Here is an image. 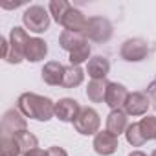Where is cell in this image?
<instances>
[{
  "instance_id": "1",
  "label": "cell",
  "mask_w": 156,
  "mask_h": 156,
  "mask_svg": "<svg viewBox=\"0 0 156 156\" xmlns=\"http://www.w3.org/2000/svg\"><path fill=\"white\" fill-rule=\"evenodd\" d=\"M17 108L24 114V118L35 119V121H50L55 116V103L50 98L24 92L17 99Z\"/></svg>"
},
{
  "instance_id": "2",
  "label": "cell",
  "mask_w": 156,
  "mask_h": 156,
  "mask_svg": "<svg viewBox=\"0 0 156 156\" xmlns=\"http://www.w3.org/2000/svg\"><path fill=\"white\" fill-rule=\"evenodd\" d=\"M30 35L24 28H19L15 26L9 33V39H0L2 42V59L9 64H19L24 61V51H26V46L30 42Z\"/></svg>"
},
{
  "instance_id": "3",
  "label": "cell",
  "mask_w": 156,
  "mask_h": 156,
  "mask_svg": "<svg viewBox=\"0 0 156 156\" xmlns=\"http://www.w3.org/2000/svg\"><path fill=\"white\" fill-rule=\"evenodd\" d=\"M22 22L24 28L31 33H44L50 28V11L39 4L30 6L22 15Z\"/></svg>"
},
{
  "instance_id": "4",
  "label": "cell",
  "mask_w": 156,
  "mask_h": 156,
  "mask_svg": "<svg viewBox=\"0 0 156 156\" xmlns=\"http://www.w3.org/2000/svg\"><path fill=\"white\" fill-rule=\"evenodd\" d=\"M83 37L94 42H107L112 37V24L105 17H88L83 30Z\"/></svg>"
},
{
  "instance_id": "5",
  "label": "cell",
  "mask_w": 156,
  "mask_h": 156,
  "mask_svg": "<svg viewBox=\"0 0 156 156\" xmlns=\"http://www.w3.org/2000/svg\"><path fill=\"white\" fill-rule=\"evenodd\" d=\"M99 125H101V118H99L98 110H94L90 107L81 108L77 119L73 121V129L83 136H96L99 132Z\"/></svg>"
},
{
  "instance_id": "6",
  "label": "cell",
  "mask_w": 156,
  "mask_h": 156,
  "mask_svg": "<svg viewBox=\"0 0 156 156\" xmlns=\"http://www.w3.org/2000/svg\"><path fill=\"white\" fill-rule=\"evenodd\" d=\"M119 55L127 62H140L149 55V44L145 39H140V37L127 39L119 48Z\"/></svg>"
},
{
  "instance_id": "7",
  "label": "cell",
  "mask_w": 156,
  "mask_h": 156,
  "mask_svg": "<svg viewBox=\"0 0 156 156\" xmlns=\"http://www.w3.org/2000/svg\"><path fill=\"white\" fill-rule=\"evenodd\" d=\"M22 130H28V121L24 118V114L19 108H9L4 112L2 116V134H9L15 136Z\"/></svg>"
},
{
  "instance_id": "8",
  "label": "cell",
  "mask_w": 156,
  "mask_h": 156,
  "mask_svg": "<svg viewBox=\"0 0 156 156\" xmlns=\"http://www.w3.org/2000/svg\"><path fill=\"white\" fill-rule=\"evenodd\" d=\"M81 112V105L72 98H62L55 103V118L62 123H73Z\"/></svg>"
},
{
  "instance_id": "9",
  "label": "cell",
  "mask_w": 156,
  "mask_h": 156,
  "mask_svg": "<svg viewBox=\"0 0 156 156\" xmlns=\"http://www.w3.org/2000/svg\"><path fill=\"white\" fill-rule=\"evenodd\" d=\"M151 107V101L147 98V94L143 92H130L123 110L127 112V116H147V110Z\"/></svg>"
},
{
  "instance_id": "10",
  "label": "cell",
  "mask_w": 156,
  "mask_h": 156,
  "mask_svg": "<svg viewBox=\"0 0 156 156\" xmlns=\"http://www.w3.org/2000/svg\"><path fill=\"white\" fill-rule=\"evenodd\" d=\"M92 147L94 151L99 154V156H110L118 151L119 143H118V136L110 134L108 130H103V132H98L94 136V141H92Z\"/></svg>"
},
{
  "instance_id": "11",
  "label": "cell",
  "mask_w": 156,
  "mask_h": 156,
  "mask_svg": "<svg viewBox=\"0 0 156 156\" xmlns=\"http://www.w3.org/2000/svg\"><path fill=\"white\" fill-rule=\"evenodd\" d=\"M64 68L59 61H48L42 70H41V77L42 81L50 87H62V79H64Z\"/></svg>"
},
{
  "instance_id": "12",
  "label": "cell",
  "mask_w": 156,
  "mask_h": 156,
  "mask_svg": "<svg viewBox=\"0 0 156 156\" xmlns=\"http://www.w3.org/2000/svg\"><path fill=\"white\" fill-rule=\"evenodd\" d=\"M129 90L121 85V83H108L107 87V94H105V103L112 108V110H119L125 107V101L129 98Z\"/></svg>"
},
{
  "instance_id": "13",
  "label": "cell",
  "mask_w": 156,
  "mask_h": 156,
  "mask_svg": "<svg viewBox=\"0 0 156 156\" xmlns=\"http://www.w3.org/2000/svg\"><path fill=\"white\" fill-rule=\"evenodd\" d=\"M87 17L83 15V11H79V9H75L73 6L68 9V13L64 15V19H62V22H61V26L64 28V31H73V33H83V30H85V26H87Z\"/></svg>"
},
{
  "instance_id": "14",
  "label": "cell",
  "mask_w": 156,
  "mask_h": 156,
  "mask_svg": "<svg viewBox=\"0 0 156 156\" xmlns=\"http://www.w3.org/2000/svg\"><path fill=\"white\" fill-rule=\"evenodd\" d=\"M129 129V116L123 108L119 110H110V114L107 116V130L114 136L125 134V130Z\"/></svg>"
},
{
  "instance_id": "15",
  "label": "cell",
  "mask_w": 156,
  "mask_h": 156,
  "mask_svg": "<svg viewBox=\"0 0 156 156\" xmlns=\"http://www.w3.org/2000/svg\"><path fill=\"white\" fill-rule=\"evenodd\" d=\"M46 55H48V44H46V41H42L39 37H31L30 42H28V46H26L24 59L30 61V62H39Z\"/></svg>"
},
{
  "instance_id": "16",
  "label": "cell",
  "mask_w": 156,
  "mask_h": 156,
  "mask_svg": "<svg viewBox=\"0 0 156 156\" xmlns=\"http://www.w3.org/2000/svg\"><path fill=\"white\" fill-rule=\"evenodd\" d=\"M110 72V62L103 55H96L88 61L87 64V73L90 79H105Z\"/></svg>"
},
{
  "instance_id": "17",
  "label": "cell",
  "mask_w": 156,
  "mask_h": 156,
  "mask_svg": "<svg viewBox=\"0 0 156 156\" xmlns=\"http://www.w3.org/2000/svg\"><path fill=\"white\" fill-rule=\"evenodd\" d=\"M107 87H108L107 79H92L87 87V98L92 103H103L105 94H107Z\"/></svg>"
},
{
  "instance_id": "18",
  "label": "cell",
  "mask_w": 156,
  "mask_h": 156,
  "mask_svg": "<svg viewBox=\"0 0 156 156\" xmlns=\"http://www.w3.org/2000/svg\"><path fill=\"white\" fill-rule=\"evenodd\" d=\"M85 81V70L81 66H66L64 68V79H62V87L64 88H75Z\"/></svg>"
},
{
  "instance_id": "19",
  "label": "cell",
  "mask_w": 156,
  "mask_h": 156,
  "mask_svg": "<svg viewBox=\"0 0 156 156\" xmlns=\"http://www.w3.org/2000/svg\"><path fill=\"white\" fill-rule=\"evenodd\" d=\"M87 39L83 37V33H73V31H62L59 35V46L62 50H66L68 53L73 51L79 44H83Z\"/></svg>"
},
{
  "instance_id": "20",
  "label": "cell",
  "mask_w": 156,
  "mask_h": 156,
  "mask_svg": "<svg viewBox=\"0 0 156 156\" xmlns=\"http://www.w3.org/2000/svg\"><path fill=\"white\" fill-rule=\"evenodd\" d=\"M22 149L17 141L15 136L9 134H2V140H0V156H20Z\"/></svg>"
},
{
  "instance_id": "21",
  "label": "cell",
  "mask_w": 156,
  "mask_h": 156,
  "mask_svg": "<svg viewBox=\"0 0 156 156\" xmlns=\"http://www.w3.org/2000/svg\"><path fill=\"white\" fill-rule=\"evenodd\" d=\"M90 44L88 41H85L83 44H79L73 51H70V64L72 66H81L83 62L90 61Z\"/></svg>"
},
{
  "instance_id": "22",
  "label": "cell",
  "mask_w": 156,
  "mask_h": 156,
  "mask_svg": "<svg viewBox=\"0 0 156 156\" xmlns=\"http://www.w3.org/2000/svg\"><path fill=\"white\" fill-rule=\"evenodd\" d=\"M70 8H72V4L64 2V0H51L48 4V11H50V15L53 17V20L59 26H61V22H62V19H64V15L68 13Z\"/></svg>"
},
{
  "instance_id": "23",
  "label": "cell",
  "mask_w": 156,
  "mask_h": 156,
  "mask_svg": "<svg viewBox=\"0 0 156 156\" xmlns=\"http://www.w3.org/2000/svg\"><path fill=\"white\" fill-rule=\"evenodd\" d=\"M15 138H17L20 149H22V154H26V152H30V151H33V149L39 147V140H37V136L31 134L30 130H22V132L15 134Z\"/></svg>"
},
{
  "instance_id": "24",
  "label": "cell",
  "mask_w": 156,
  "mask_h": 156,
  "mask_svg": "<svg viewBox=\"0 0 156 156\" xmlns=\"http://www.w3.org/2000/svg\"><path fill=\"white\" fill-rule=\"evenodd\" d=\"M140 130H141L145 141L156 140V116H145V118H141Z\"/></svg>"
},
{
  "instance_id": "25",
  "label": "cell",
  "mask_w": 156,
  "mask_h": 156,
  "mask_svg": "<svg viewBox=\"0 0 156 156\" xmlns=\"http://www.w3.org/2000/svg\"><path fill=\"white\" fill-rule=\"evenodd\" d=\"M125 138H127L129 145H132V147H141L145 143V138L140 130V123H130L129 129L125 130Z\"/></svg>"
},
{
  "instance_id": "26",
  "label": "cell",
  "mask_w": 156,
  "mask_h": 156,
  "mask_svg": "<svg viewBox=\"0 0 156 156\" xmlns=\"http://www.w3.org/2000/svg\"><path fill=\"white\" fill-rule=\"evenodd\" d=\"M147 98H149V101H151V107L156 110V77L149 83V87H147Z\"/></svg>"
},
{
  "instance_id": "27",
  "label": "cell",
  "mask_w": 156,
  "mask_h": 156,
  "mask_svg": "<svg viewBox=\"0 0 156 156\" xmlns=\"http://www.w3.org/2000/svg\"><path fill=\"white\" fill-rule=\"evenodd\" d=\"M48 156H68V152L62 149V147H57V145H53V147H50L48 151Z\"/></svg>"
},
{
  "instance_id": "28",
  "label": "cell",
  "mask_w": 156,
  "mask_h": 156,
  "mask_svg": "<svg viewBox=\"0 0 156 156\" xmlns=\"http://www.w3.org/2000/svg\"><path fill=\"white\" fill-rule=\"evenodd\" d=\"M24 156H48V152L37 147V149H33V151H30V152H26Z\"/></svg>"
},
{
  "instance_id": "29",
  "label": "cell",
  "mask_w": 156,
  "mask_h": 156,
  "mask_svg": "<svg viewBox=\"0 0 156 156\" xmlns=\"http://www.w3.org/2000/svg\"><path fill=\"white\" fill-rule=\"evenodd\" d=\"M129 156H147V154L141 151H132V152H129Z\"/></svg>"
},
{
  "instance_id": "30",
  "label": "cell",
  "mask_w": 156,
  "mask_h": 156,
  "mask_svg": "<svg viewBox=\"0 0 156 156\" xmlns=\"http://www.w3.org/2000/svg\"><path fill=\"white\" fill-rule=\"evenodd\" d=\"M151 156H156V149H154V151H152V154H151Z\"/></svg>"
}]
</instances>
